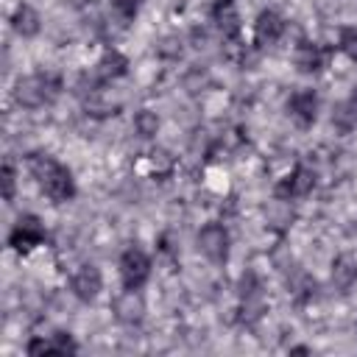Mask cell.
I'll return each mask as SVG.
<instances>
[{
    "label": "cell",
    "mask_w": 357,
    "mask_h": 357,
    "mask_svg": "<svg viewBox=\"0 0 357 357\" xmlns=\"http://www.w3.org/2000/svg\"><path fill=\"white\" fill-rule=\"evenodd\" d=\"M112 310H114L117 321H123V324H137V321H142V315H145V301H142L139 290L123 287V293L114 296Z\"/></svg>",
    "instance_id": "obj_15"
},
{
    "label": "cell",
    "mask_w": 357,
    "mask_h": 357,
    "mask_svg": "<svg viewBox=\"0 0 357 357\" xmlns=\"http://www.w3.org/2000/svg\"><path fill=\"white\" fill-rule=\"evenodd\" d=\"M310 351H312L310 346H293V349H290V354H310Z\"/></svg>",
    "instance_id": "obj_24"
},
{
    "label": "cell",
    "mask_w": 357,
    "mask_h": 357,
    "mask_svg": "<svg viewBox=\"0 0 357 357\" xmlns=\"http://www.w3.org/2000/svg\"><path fill=\"white\" fill-rule=\"evenodd\" d=\"M329 279L337 290H351L354 282H357V257L354 254H337L332 259V271H329Z\"/></svg>",
    "instance_id": "obj_17"
},
{
    "label": "cell",
    "mask_w": 357,
    "mask_h": 357,
    "mask_svg": "<svg viewBox=\"0 0 357 357\" xmlns=\"http://www.w3.org/2000/svg\"><path fill=\"white\" fill-rule=\"evenodd\" d=\"M47 231H45V223L39 215L33 212H25L14 220L11 231H8V245L17 251V254H31L33 248H39L45 243Z\"/></svg>",
    "instance_id": "obj_3"
},
{
    "label": "cell",
    "mask_w": 357,
    "mask_h": 357,
    "mask_svg": "<svg viewBox=\"0 0 357 357\" xmlns=\"http://www.w3.org/2000/svg\"><path fill=\"white\" fill-rule=\"evenodd\" d=\"M126 73H128V59H126V53H120L117 47H106V50L100 53L98 64H95V75H98L100 81H117V78H123Z\"/></svg>",
    "instance_id": "obj_16"
},
{
    "label": "cell",
    "mask_w": 357,
    "mask_h": 357,
    "mask_svg": "<svg viewBox=\"0 0 357 357\" xmlns=\"http://www.w3.org/2000/svg\"><path fill=\"white\" fill-rule=\"evenodd\" d=\"M134 131H137L142 139H153V137L159 134V117H156V112L139 109V112L134 114Z\"/></svg>",
    "instance_id": "obj_19"
},
{
    "label": "cell",
    "mask_w": 357,
    "mask_h": 357,
    "mask_svg": "<svg viewBox=\"0 0 357 357\" xmlns=\"http://www.w3.org/2000/svg\"><path fill=\"white\" fill-rule=\"evenodd\" d=\"M212 22H215V28L220 31V36L226 42H237L240 39V11H237L234 0H215Z\"/></svg>",
    "instance_id": "obj_13"
},
{
    "label": "cell",
    "mask_w": 357,
    "mask_h": 357,
    "mask_svg": "<svg viewBox=\"0 0 357 357\" xmlns=\"http://www.w3.org/2000/svg\"><path fill=\"white\" fill-rule=\"evenodd\" d=\"M312 190H315V170L298 162L273 184V198L276 201H296V198L310 195Z\"/></svg>",
    "instance_id": "obj_4"
},
{
    "label": "cell",
    "mask_w": 357,
    "mask_h": 357,
    "mask_svg": "<svg viewBox=\"0 0 357 357\" xmlns=\"http://www.w3.org/2000/svg\"><path fill=\"white\" fill-rule=\"evenodd\" d=\"M332 123H335L340 131H351V128H357V86L349 92L346 103L337 106V112L332 114Z\"/></svg>",
    "instance_id": "obj_18"
},
{
    "label": "cell",
    "mask_w": 357,
    "mask_h": 357,
    "mask_svg": "<svg viewBox=\"0 0 357 357\" xmlns=\"http://www.w3.org/2000/svg\"><path fill=\"white\" fill-rule=\"evenodd\" d=\"M142 3H145V0H109V8L114 11V17H117L120 22H131V20L139 14Z\"/></svg>",
    "instance_id": "obj_22"
},
{
    "label": "cell",
    "mask_w": 357,
    "mask_h": 357,
    "mask_svg": "<svg viewBox=\"0 0 357 357\" xmlns=\"http://www.w3.org/2000/svg\"><path fill=\"white\" fill-rule=\"evenodd\" d=\"M8 22H11L14 33L22 36V39H33L42 31V17L31 3H17L11 17H8Z\"/></svg>",
    "instance_id": "obj_14"
},
{
    "label": "cell",
    "mask_w": 357,
    "mask_h": 357,
    "mask_svg": "<svg viewBox=\"0 0 357 357\" xmlns=\"http://www.w3.org/2000/svg\"><path fill=\"white\" fill-rule=\"evenodd\" d=\"M25 165H28V173L33 176V181H36V187L42 190V195L50 198L53 204H67V201L75 198L78 187H75L73 170L67 165H61L56 156L33 151V153H28Z\"/></svg>",
    "instance_id": "obj_1"
},
{
    "label": "cell",
    "mask_w": 357,
    "mask_h": 357,
    "mask_svg": "<svg viewBox=\"0 0 357 357\" xmlns=\"http://www.w3.org/2000/svg\"><path fill=\"white\" fill-rule=\"evenodd\" d=\"M287 31V22L279 11L273 8H262L254 20V45L257 47H268V45H276Z\"/></svg>",
    "instance_id": "obj_10"
},
{
    "label": "cell",
    "mask_w": 357,
    "mask_h": 357,
    "mask_svg": "<svg viewBox=\"0 0 357 357\" xmlns=\"http://www.w3.org/2000/svg\"><path fill=\"white\" fill-rule=\"evenodd\" d=\"M240 301H243L240 304V312H243V321L245 324H254V321L262 318L265 298H262V287H259V282H257L254 273H245L240 279Z\"/></svg>",
    "instance_id": "obj_11"
},
{
    "label": "cell",
    "mask_w": 357,
    "mask_h": 357,
    "mask_svg": "<svg viewBox=\"0 0 357 357\" xmlns=\"http://www.w3.org/2000/svg\"><path fill=\"white\" fill-rule=\"evenodd\" d=\"M117 273H120V282L123 287L128 290H142L145 282L151 279V257L142 251V248H126L117 259Z\"/></svg>",
    "instance_id": "obj_5"
},
{
    "label": "cell",
    "mask_w": 357,
    "mask_h": 357,
    "mask_svg": "<svg viewBox=\"0 0 357 357\" xmlns=\"http://www.w3.org/2000/svg\"><path fill=\"white\" fill-rule=\"evenodd\" d=\"M318 106H321V100H318L315 89H296L287 98V114L301 128H310L318 120Z\"/></svg>",
    "instance_id": "obj_9"
},
{
    "label": "cell",
    "mask_w": 357,
    "mask_h": 357,
    "mask_svg": "<svg viewBox=\"0 0 357 357\" xmlns=\"http://www.w3.org/2000/svg\"><path fill=\"white\" fill-rule=\"evenodd\" d=\"M337 47L351 59L357 61V25H343L337 31Z\"/></svg>",
    "instance_id": "obj_23"
},
{
    "label": "cell",
    "mask_w": 357,
    "mask_h": 357,
    "mask_svg": "<svg viewBox=\"0 0 357 357\" xmlns=\"http://www.w3.org/2000/svg\"><path fill=\"white\" fill-rule=\"evenodd\" d=\"M229 245H231V237H229V229L218 220L201 226L198 231V251L209 259V262H226L229 259Z\"/></svg>",
    "instance_id": "obj_6"
},
{
    "label": "cell",
    "mask_w": 357,
    "mask_h": 357,
    "mask_svg": "<svg viewBox=\"0 0 357 357\" xmlns=\"http://www.w3.org/2000/svg\"><path fill=\"white\" fill-rule=\"evenodd\" d=\"M64 89V81L59 73L42 70L33 75H25L14 84V100L22 109H39V106H50Z\"/></svg>",
    "instance_id": "obj_2"
},
{
    "label": "cell",
    "mask_w": 357,
    "mask_h": 357,
    "mask_svg": "<svg viewBox=\"0 0 357 357\" xmlns=\"http://www.w3.org/2000/svg\"><path fill=\"white\" fill-rule=\"evenodd\" d=\"M0 181H3V201L11 204L14 195H17V167H14L11 159L3 162V167H0Z\"/></svg>",
    "instance_id": "obj_21"
},
{
    "label": "cell",
    "mask_w": 357,
    "mask_h": 357,
    "mask_svg": "<svg viewBox=\"0 0 357 357\" xmlns=\"http://www.w3.org/2000/svg\"><path fill=\"white\" fill-rule=\"evenodd\" d=\"M293 64L301 75H318L324 73L326 67V50L318 45V42H310V39H301L296 45V53H293Z\"/></svg>",
    "instance_id": "obj_12"
},
{
    "label": "cell",
    "mask_w": 357,
    "mask_h": 357,
    "mask_svg": "<svg viewBox=\"0 0 357 357\" xmlns=\"http://www.w3.org/2000/svg\"><path fill=\"white\" fill-rule=\"evenodd\" d=\"M100 290H103V276H100V268H98V265L84 262V265H78V268L70 273V293H73L78 301H84V304L95 301Z\"/></svg>",
    "instance_id": "obj_8"
},
{
    "label": "cell",
    "mask_w": 357,
    "mask_h": 357,
    "mask_svg": "<svg viewBox=\"0 0 357 357\" xmlns=\"http://www.w3.org/2000/svg\"><path fill=\"white\" fill-rule=\"evenodd\" d=\"M145 162H148V173L151 176H170L173 173V167H176V162H173V156L167 153V151H162V148H156V151H151L148 156H145Z\"/></svg>",
    "instance_id": "obj_20"
},
{
    "label": "cell",
    "mask_w": 357,
    "mask_h": 357,
    "mask_svg": "<svg viewBox=\"0 0 357 357\" xmlns=\"http://www.w3.org/2000/svg\"><path fill=\"white\" fill-rule=\"evenodd\" d=\"M25 351L31 357H47V354H75L78 351V343L70 332L64 329H56L50 335H33L28 343H25Z\"/></svg>",
    "instance_id": "obj_7"
}]
</instances>
